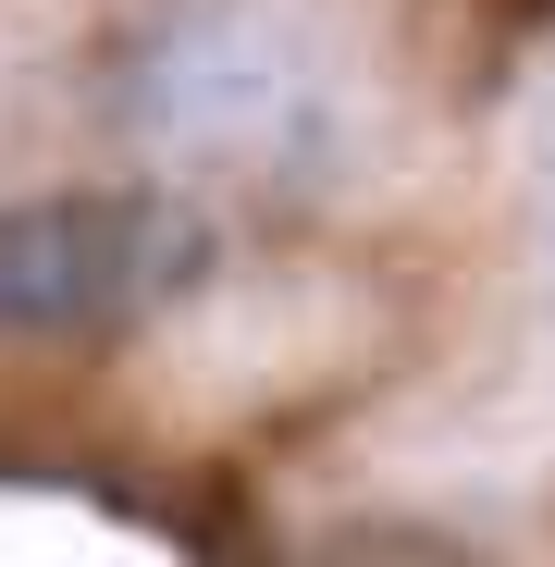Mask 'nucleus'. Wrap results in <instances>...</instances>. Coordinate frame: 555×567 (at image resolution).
I'll return each mask as SVG.
<instances>
[{"mask_svg": "<svg viewBox=\"0 0 555 567\" xmlns=\"http://www.w3.org/2000/svg\"><path fill=\"white\" fill-rule=\"evenodd\" d=\"M210 271V223L185 198H25L0 210V346H86L124 333L148 309H173L185 284Z\"/></svg>", "mask_w": 555, "mask_h": 567, "instance_id": "obj_2", "label": "nucleus"}, {"mask_svg": "<svg viewBox=\"0 0 555 567\" xmlns=\"http://www.w3.org/2000/svg\"><path fill=\"white\" fill-rule=\"evenodd\" d=\"M100 100L124 136H161L173 161L198 173H297L321 148V74L309 50L285 38V13H259V0H198V13H161L112 50Z\"/></svg>", "mask_w": 555, "mask_h": 567, "instance_id": "obj_1", "label": "nucleus"}]
</instances>
